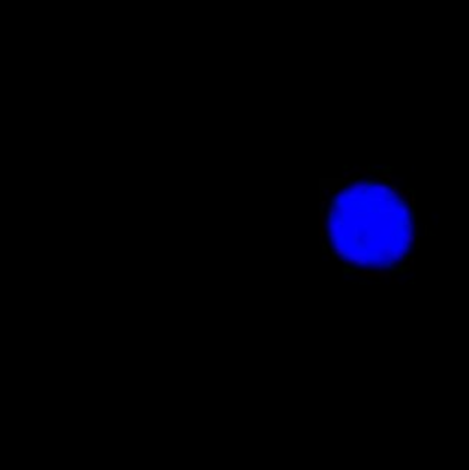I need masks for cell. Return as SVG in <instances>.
Here are the masks:
<instances>
[{
	"mask_svg": "<svg viewBox=\"0 0 469 470\" xmlns=\"http://www.w3.org/2000/svg\"><path fill=\"white\" fill-rule=\"evenodd\" d=\"M409 271V266H400V267H391V273L392 274H403Z\"/></svg>",
	"mask_w": 469,
	"mask_h": 470,
	"instance_id": "obj_1",
	"label": "cell"
},
{
	"mask_svg": "<svg viewBox=\"0 0 469 470\" xmlns=\"http://www.w3.org/2000/svg\"><path fill=\"white\" fill-rule=\"evenodd\" d=\"M343 273H345V274H352V273H356V269H354V267L345 266V267H343Z\"/></svg>",
	"mask_w": 469,
	"mask_h": 470,
	"instance_id": "obj_2",
	"label": "cell"
},
{
	"mask_svg": "<svg viewBox=\"0 0 469 470\" xmlns=\"http://www.w3.org/2000/svg\"><path fill=\"white\" fill-rule=\"evenodd\" d=\"M379 172H383V174H391V172H392V167H383Z\"/></svg>",
	"mask_w": 469,
	"mask_h": 470,
	"instance_id": "obj_3",
	"label": "cell"
}]
</instances>
